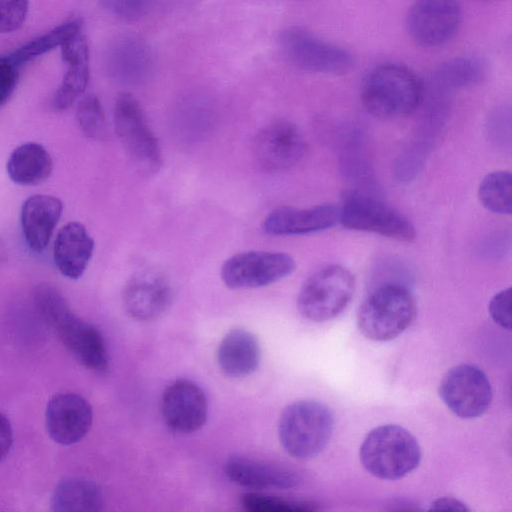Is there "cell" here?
<instances>
[{"instance_id":"6da1fadb","label":"cell","mask_w":512,"mask_h":512,"mask_svg":"<svg viewBox=\"0 0 512 512\" xmlns=\"http://www.w3.org/2000/svg\"><path fill=\"white\" fill-rule=\"evenodd\" d=\"M424 85L408 67L385 63L373 68L361 86L363 106L374 117L393 120L412 114L420 105Z\"/></svg>"},{"instance_id":"7a4b0ae2","label":"cell","mask_w":512,"mask_h":512,"mask_svg":"<svg viewBox=\"0 0 512 512\" xmlns=\"http://www.w3.org/2000/svg\"><path fill=\"white\" fill-rule=\"evenodd\" d=\"M359 454L364 468L383 480L406 476L421 460L416 438L405 428L393 424L371 430L363 440Z\"/></svg>"},{"instance_id":"3957f363","label":"cell","mask_w":512,"mask_h":512,"mask_svg":"<svg viewBox=\"0 0 512 512\" xmlns=\"http://www.w3.org/2000/svg\"><path fill=\"white\" fill-rule=\"evenodd\" d=\"M334 429L331 411L322 403L302 400L288 405L278 422L283 449L293 458L309 459L328 444Z\"/></svg>"},{"instance_id":"277c9868","label":"cell","mask_w":512,"mask_h":512,"mask_svg":"<svg viewBox=\"0 0 512 512\" xmlns=\"http://www.w3.org/2000/svg\"><path fill=\"white\" fill-rule=\"evenodd\" d=\"M416 305L410 291L399 284H385L373 291L358 311L361 333L375 341H388L405 331L414 319Z\"/></svg>"},{"instance_id":"5b68a950","label":"cell","mask_w":512,"mask_h":512,"mask_svg":"<svg viewBox=\"0 0 512 512\" xmlns=\"http://www.w3.org/2000/svg\"><path fill=\"white\" fill-rule=\"evenodd\" d=\"M116 134L134 166L154 174L162 166V151L139 101L129 92L120 93L114 104Z\"/></svg>"},{"instance_id":"8992f818","label":"cell","mask_w":512,"mask_h":512,"mask_svg":"<svg viewBox=\"0 0 512 512\" xmlns=\"http://www.w3.org/2000/svg\"><path fill=\"white\" fill-rule=\"evenodd\" d=\"M355 280L344 266H324L303 283L297 299L300 314L313 322H323L338 316L353 297Z\"/></svg>"},{"instance_id":"52a82bcc","label":"cell","mask_w":512,"mask_h":512,"mask_svg":"<svg viewBox=\"0 0 512 512\" xmlns=\"http://www.w3.org/2000/svg\"><path fill=\"white\" fill-rule=\"evenodd\" d=\"M339 223L347 229L368 232L397 241L411 242L416 230L395 208L361 193H351L339 206Z\"/></svg>"},{"instance_id":"ba28073f","label":"cell","mask_w":512,"mask_h":512,"mask_svg":"<svg viewBox=\"0 0 512 512\" xmlns=\"http://www.w3.org/2000/svg\"><path fill=\"white\" fill-rule=\"evenodd\" d=\"M279 46L291 64L305 71L338 75L354 66V57L349 51L300 27L282 31Z\"/></svg>"},{"instance_id":"9c48e42d","label":"cell","mask_w":512,"mask_h":512,"mask_svg":"<svg viewBox=\"0 0 512 512\" xmlns=\"http://www.w3.org/2000/svg\"><path fill=\"white\" fill-rule=\"evenodd\" d=\"M296 268L284 252L250 250L232 255L221 267V278L231 289H254L276 283Z\"/></svg>"},{"instance_id":"30bf717a","label":"cell","mask_w":512,"mask_h":512,"mask_svg":"<svg viewBox=\"0 0 512 512\" xmlns=\"http://www.w3.org/2000/svg\"><path fill=\"white\" fill-rule=\"evenodd\" d=\"M439 395L458 417L473 419L484 414L492 401V387L486 374L471 364L451 368L441 380Z\"/></svg>"},{"instance_id":"8fae6325","label":"cell","mask_w":512,"mask_h":512,"mask_svg":"<svg viewBox=\"0 0 512 512\" xmlns=\"http://www.w3.org/2000/svg\"><path fill=\"white\" fill-rule=\"evenodd\" d=\"M460 20L457 0H416L407 14L406 26L416 43L437 47L453 38Z\"/></svg>"},{"instance_id":"7c38bea8","label":"cell","mask_w":512,"mask_h":512,"mask_svg":"<svg viewBox=\"0 0 512 512\" xmlns=\"http://www.w3.org/2000/svg\"><path fill=\"white\" fill-rule=\"evenodd\" d=\"M161 413L171 430L182 434L193 433L207 420V397L195 382L177 379L162 394Z\"/></svg>"},{"instance_id":"4fadbf2b","label":"cell","mask_w":512,"mask_h":512,"mask_svg":"<svg viewBox=\"0 0 512 512\" xmlns=\"http://www.w3.org/2000/svg\"><path fill=\"white\" fill-rule=\"evenodd\" d=\"M171 301L169 280L154 270H143L132 275L123 291L124 309L137 321L157 319L168 309Z\"/></svg>"},{"instance_id":"5bb4252c","label":"cell","mask_w":512,"mask_h":512,"mask_svg":"<svg viewBox=\"0 0 512 512\" xmlns=\"http://www.w3.org/2000/svg\"><path fill=\"white\" fill-rule=\"evenodd\" d=\"M93 421L90 404L80 395L60 393L47 404L46 429L57 443L71 445L79 442L89 432Z\"/></svg>"},{"instance_id":"9a60e30c","label":"cell","mask_w":512,"mask_h":512,"mask_svg":"<svg viewBox=\"0 0 512 512\" xmlns=\"http://www.w3.org/2000/svg\"><path fill=\"white\" fill-rule=\"evenodd\" d=\"M255 152L259 163L266 170H286L303 157L305 141L296 125L279 120L259 132Z\"/></svg>"},{"instance_id":"2e32d148","label":"cell","mask_w":512,"mask_h":512,"mask_svg":"<svg viewBox=\"0 0 512 512\" xmlns=\"http://www.w3.org/2000/svg\"><path fill=\"white\" fill-rule=\"evenodd\" d=\"M52 328L83 366L97 373L108 371V351L103 336L96 327L79 319L70 310Z\"/></svg>"},{"instance_id":"e0dca14e","label":"cell","mask_w":512,"mask_h":512,"mask_svg":"<svg viewBox=\"0 0 512 512\" xmlns=\"http://www.w3.org/2000/svg\"><path fill=\"white\" fill-rule=\"evenodd\" d=\"M339 222V206L320 204L307 208L281 206L264 219L262 229L274 236L305 235L320 232Z\"/></svg>"},{"instance_id":"ac0fdd59","label":"cell","mask_w":512,"mask_h":512,"mask_svg":"<svg viewBox=\"0 0 512 512\" xmlns=\"http://www.w3.org/2000/svg\"><path fill=\"white\" fill-rule=\"evenodd\" d=\"M108 74L124 84H139L149 78L154 58L149 46L135 36H123L112 43L105 56Z\"/></svg>"},{"instance_id":"d6986e66","label":"cell","mask_w":512,"mask_h":512,"mask_svg":"<svg viewBox=\"0 0 512 512\" xmlns=\"http://www.w3.org/2000/svg\"><path fill=\"white\" fill-rule=\"evenodd\" d=\"M224 472L233 483L254 490L290 489L300 481L288 467L244 456L227 459Z\"/></svg>"},{"instance_id":"ffe728a7","label":"cell","mask_w":512,"mask_h":512,"mask_svg":"<svg viewBox=\"0 0 512 512\" xmlns=\"http://www.w3.org/2000/svg\"><path fill=\"white\" fill-rule=\"evenodd\" d=\"M60 47L62 58L67 63V71L52 100L55 111L71 107L85 92L89 81V49L82 29Z\"/></svg>"},{"instance_id":"44dd1931","label":"cell","mask_w":512,"mask_h":512,"mask_svg":"<svg viewBox=\"0 0 512 512\" xmlns=\"http://www.w3.org/2000/svg\"><path fill=\"white\" fill-rule=\"evenodd\" d=\"M63 203L51 195H33L21 209V227L25 242L31 251L46 249L61 217Z\"/></svg>"},{"instance_id":"7402d4cb","label":"cell","mask_w":512,"mask_h":512,"mask_svg":"<svg viewBox=\"0 0 512 512\" xmlns=\"http://www.w3.org/2000/svg\"><path fill=\"white\" fill-rule=\"evenodd\" d=\"M94 247L86 227L76 221L69 222L59 230L54 241V263L63 276L79 279L92 258Z\"/></svg>"},{"instance_id":"603a6c76","label":"cell","mask_w":512,"mask_h":512,"mask_svg":"<svg viewBox=\"0 0 512 512\" xmlns=\"http://www.w3.org/2000/svg\"><path fill=\"white\" fill-rule=\"evenodd\" d=\"M259 362L258 340L248 330L235 328L222 338L217 349V363L225 375L246 377L257 369Z\"/></svg>"},{"instance_id":"cb8c5ba5","label":"cell","mask_w":512,"mask_h":512,"mask_svg":"<svg viewBox=\"0 0 512 512\" xmlns=\"http://www.w3.org/2000/svg\"><path fill=\"white\" fill-rule=\"evenodd\" d=\"M10 179L21 186L38 185L53 171V160L44 146L28 142L15 148L6 164Z\"/></svg>"},{"instance_id":"d4e9b609","label":"cell","mask_w":512,"mask_h":512,"mask_svg":"<svg viewBox=\"0 0 512 512\" xmlns=\"http://www.w3.org/2000/svg\"><path fill=\"white\" fill-rule=\"evenodd\" d=\"M102 506L100 487L87 479H65L55 487L51 497L52 510L57 512H96Z\"/></svg>"},{"instance_id":"484cf974","label":"cell","mask_w":512,"mask_h":512,"mask_svg":"<svg viewBox=\"0 0 512 512\" xmlns=\"http://www.w3.org/2000/svg\"><path fill=\"white\" fill-rule=\"evenodd\" d=\"M478 198L488 211L500 215H510L512 213L511 173L498 170L485 175L478 187Z\"/></svg>"},{"instance_id":"4316f807","label":"cell","mask_w":512,"mask_h":512,"mask_svg":"<svg viewBox=\"0 0 512 512\" xmlns=\"http://www.w3.org/2000/svg\"><path fill=\"white\" fill-rule=\"evenodd\" d=\"M81 29L82 24L78 19L70 20L25 43L9 55L19 67H22L34 58L61 46L69 37Z\"/></svg>"},{"instance_id":"83f0119b","label":"cell","mask_w":512,"mask_h":512,"mask_svg":"<svg viewBox=\"0 0 512 512\" xmlns=\"http://www.w3.org/2000/svg\"><path fill=\"white\" fill-rule=\"evenodd\" d=\"M484 68L480 59L463 56L440 64L433 74L451 88L464 87L478 82L484 74Z\"/></svg>"},{"instance_id":"f1b7e54d","label":"cell","mask_w":512,"mask_h":512,"mask_svg":"<svg viewBox=\"0 0 512 512\" xmlns=\"http://www.w3.org/2000/svg\"><path fill=\"white\" fill-rule=\"evenodd\" d=\"M76 118L81 131L88 138L100 141L108 137L107 119L95 95H87L79 102Z\"/></svg>"},{"instance_id":"f546056e","label":"cell","mask_w":512,"mask_h":512,"mask_svg":"<svg viewBox=\"0 0 512 512\" xmlns=\"http://www.w3.org/2000/svg\"><path fill=\"white\" fill-rule=\"evenodd\" d=\"M240 502L243 509L249 512H306L318 509L311 501L285 499L256 492L243 494Z\"/></svg>"},{"instance_id":"4dcf8cb0","label":"cell","mask_w":512,"mask_h":512,"mask_svg":"<svg viewBox=\"0 0 512 512\" xmlns=\"http://www.w3.org/2000/svg\"><path fill=\"white\" fill-rule=\"evenodd\" d=\"M101 2L110 14L126 21H135L146 16L154 4V0H101Z\"/></svg>"},{"instance_id":"1f68e13d","label":"cell","mask_w":512,"mask_h":512,"mask_svg":"<svg viewBox=\"0 0 512 512\" xmlns=\"http://www.w3.org/2000/svg\"><path fill=\"white\" fill-rule=\"evenodd\" d=\"M29 0H0V34L18 30L27 17Z\"/></svg>"},{"instance_id":"d6a6232c","label":"cell","mask_w":512,"mask_h":512,"mask_svg":"<svg viewBox=\"0 0 512 512\" xmlns=\"http://www.w3.org/2000/svg\"><path fill=\"white\" fill-rule=\"evenodd\" d=\"M20 69L10 55L0 56V109L14 93Z\"/></svg>"},{"instance_id":"836d02e7","label":"cell","mask_w":512,"mask_h":512,"mask_svg":"<svg viewBox=\"0 0 512 512\" xmlns=\"http://www.w3.org/2000/svg\"><path fill=\"white\" fill-rule=\"evenodd\" d=\"M511 288L508 287L496 293L489 303V313L492 319L501 327L511 328Z\"/></svg>"},{"instance_id":"e575fe53","label":"cell","mask_w":512,"mask_h":512,"mask_svg":"<svg viewBox=\"0 0 512 512\" xmlns=\"http://www.w3.org/2000/svg\"><path fill=\"white\" fill-rule=\"evenodd\" d=\"M13 442V430L8 418L0 412V462L9 453Z\"/></svg>"},{"instance_id":"d590c367","label":"cell","mask_w":512,"mask_h":512,"mask_svg":"<svg viewBox=\"0 0 512 512\" xmlns=\"http://www.w3.org/2000/svg\"><path fill=\"white\" fill-rule=\"evenodd\" d=\"M431 510H452V511H468L466 505L458 499L451 497H442L431 503Z\"/></svg>"},{"instance_id":"8d00e7d4","label":"cell","mask_w":512,"mask_h":512,"mask_svg":"<svg viewBox=\"0 0 512 512\" xmlns=\"http://www.w3.org/2000/svg\"><path fill=\"white\" fill-rule=\"evenodd\" d=\"M8 257V250L6 248L5 242L0 237V265H2Z\"/></svg>"}]
</instances>
